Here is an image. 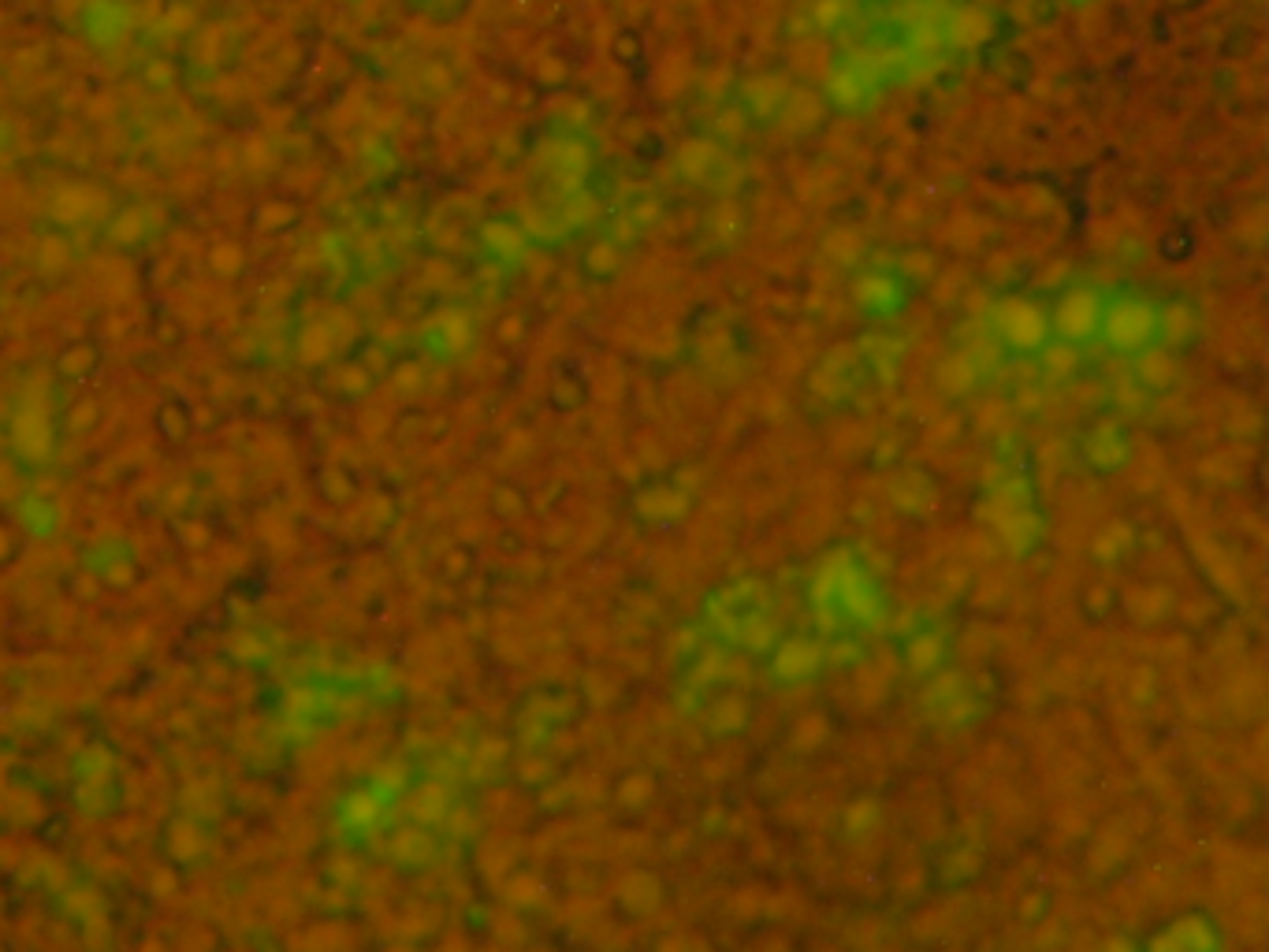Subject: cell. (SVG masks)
Returning <instances> with one entry per match:
<instances>
[]
</instances>
